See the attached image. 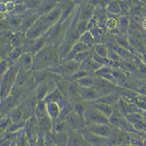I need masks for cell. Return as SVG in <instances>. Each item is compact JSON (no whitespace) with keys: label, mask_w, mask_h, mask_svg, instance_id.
Returning <instances> with one entry per match:
<instances>
[{"label":"cell","mask_w":146,"mask_h":146,"mask_svg":"<svg viewBox=\"0 0 146 146\" xmlns=\"http://www.w3.org/2000/svg\"><path fill=\"white\" fill-rule=\"evenodd\" d=\"M67 146H90L80 131L71 130L68 134Z\"/></svg>","instance_id":"cell-9"},{"label":"cell","mask_w":146,"mask_h":146,"mask_svg":"<svg viewBox=\"0 0 146 146\" xmlns=\"http://www.w3.org/2000/svg\"><path fill=\"white\" fill-rule=\"evenodd\" d=\"M63 97V93L60 90L56 87L52 91H50L46 97L43 101L46 103L53 102H60Z\"/></svg>","instance_id":"cell-19"},{"label":"cell","mask_w":146,"mask_h":146,"mask_svg":"<svg viewBox=\"0 0 146 146\" xmlns=\"http://www.w3.org/2000/svg\"><path fill=\"white\" fill-rule=\"evenodd\" d=\"M29 72L22 68L18 70L15 81L18 86H22L27 83V81L29 79Z\"/></svg>","instance_id":"cell-21"},{"label":"cell","mask_w":146,"mask_h":146,"mask_svg":"<svg viewBox=\"0 0 146 146\" xmlns=\"http://www.w3.org/2000/svg\"><path fill=\"white\" fill-rule=\"evenodd\" d=\"M86 106H85L84 104L81 103H77L74 107L73 111L84 118V115L86 112Z\"/></svg>","instance_id":"cell-36"},{"label":"cell","mask_w":146,"mask_h":146,"mask_svg":"<svg viewBox=\"0 0 146 146\" xmlns=\"http://www.w3.org/2000/svg\"><path fill=\"white\" fill-rule=\"evenodd\" d=\"M46 113L52 119H58L62 112V105L60 102H53L46 103Z\"/></svg>","instance_id":"cell-12"},{"label":"cell","mask_w":146,"mask_h":146,"mask_svg":"<svg viewBox=\"0 0 146 146\" xmlns=\"http://www.w3.org/2000/svg\"><path fill=\"white\" fill-rule=\"evenodd\" d=\"M56 57L57 54L53 46H45L34 55L33 69L40 70L52 67Z\"/></svg>","instance_id":"cell-1"},{"label":"cell","mask_w":146,"mask_h":146,"mask_svg":"<svg viewBox=\"0 0 146 146\" xmlns=\"http://www.w3.org/2000/svg\"><path fill=\"white\" fill-rule=\"evenodd\" d=\"M50 89V85L46 82L40 84L36 91V97L37 98V100H44L48 93L54 88L52 90Z\"/></svg>","instance_id":"cell-18"},{"label":"cell","mask_w":146,"mask_h":146,"mask_svg":"<svg viewBox=\"0 0 146 146\" xmlns=\"http://www.w3.org/2000/svg\"><path fill=\"white\" fill-rule=\"evenodd\" d=\"M10 146H17V145L15 143H14V142H12Z\"/></svg>","instance_id":"cell-40"},{"label":"cell","mask_w":146,"mask_h":146,"mask_svg":"<svg viewBox=\"0 0 146 146\" xmlns=\"http://www.w3.org/2000/svg\"><path fill=\"white\" fill-rule=\"evenodd\" d=\"M89 20H84V19H80L78 21L77 26H76V29L79 32L80 35L82 34L86 33L88 29V24Z\"/></svg>","instance_id":"cell-30"},{"label":"cell","mask_w":146,"mask_h":146,"mask_svg":"<svg viewBox=\"0 0 146 146\" xmlns=\"http://www.w3.org/2000/svg\"><path fill=\"white\" fill-rule=\"evenodd\" d=\"M65 121L72 130L80 131L86 127L84 118L74 111L67 114Z\"/></svg>","instance_id":"cell-4"},{"label":"cell","mask_w":146,"mask_h":146,"mask_svg":"<svg viewBox=\"0 0 146 146\" xmlns=\"http://www.w3.org/2000/svg\"><path fill=\"white\" fill-rule=\"evenodd\" d=\"M90 104L102 114L105 115L108 118H110L114 112L113 107L111 105L104 102L95 101L93 102Z\"/></svg>","instance_id":"cell-16"},{"label":"cell","mask_w":146,"mask_h":146,"mask_svg":"<svg viewBox=\"0 0 146 146\" xmlns=\"http://www.w3.org/2000/svg\"><path fill=\"white\" fill-rule=\"evenodd\" d=\"M59 146V145H56V146Z\"/></svg>","instance_id":"cell-41"},{"label":"cell","mask_w":146,"mask_h":146,"mask_svg":"<svg viewBox=\"0 0 146 146\" xmlns=\"http://www.w3.org/2000/svg\"><path fill=\"white\" fill-rule=\"evenodd\" d=\"M57 125L55 126V130L58 133H62L66 129L67 126H68L66 121H60L56 124Z\"/></svg>","instance_id":"cell-37"},{"label":"cell","mask_w":146,"mask_h":146,"mask_svg":"<svg viewBox=\"0 0 146 146\" xmlns=\"http://www.w3.org/2000/svg\"><path fill=\"white\" fill-rule=\"evenodd\" d=\"M26 15L22 18L21 30L23 31L27 32L40 18L37 13H25Z\"/></svg>","instance_id":"cell-13"},{"label":"cell","mask_w":146,"mask_h":146,"mask_svg":"<svg viewBox=\"0 0 146 146\" xmlns=\"http://www.w3.org/2000/svg\"><path fill=\"white\" fill-rule=\"evenodd\" d=\"M92 58L97 63L99 64L101 66H106L107 64L110 62V59L108 58H105L103 57H101L95 51L92 55Z\"/></svg>","instance_id":"cell-28"},{"label":"cell","mask_w":146,"mask_h":146,"mask_svg":"<svg viewBox=\"0 0 146 146\" xmlns=\"http://www.w3.org/2000/svg\"><path fill=\"white\" fill-rule=\"evenodd\" d=\"M9 117L12 120L13 123H19L24 117V111L20 106H17L11 112Z\"/></svg>","instance_id":"cell-22"},{"label":"cell","mask_w":146,"mask_h":146,"mask_svg":"<svg viewBox=\"0 0 146 146\" xmlns=\"http://www.w3.org/2000/svg\"><path fill=\"white\" fill-rule=\"evenodd\" d=\"M8 24L11 25V27H21L22 25V18L12 16L11 17H9L8 20Z\"/></svg>","instance_id":"cell-32"},{"label":"cell","mask_w":146,"mask_h":146,"mask_svg":"<svg viewBox=\"0 0 146 146\" xmlns=\"http://www.w3.org/2000/svg\"><path fill=\"white\" fill-rule=\"evenodd\" d=\"M52 27L40 17L33 26L25 33L26 37L28 39L36 40L48 33Z\"/></svg>","instance_id":"cell-3"},{"label":"cell","mask_w":146,"mask_h":146,"mask_svg":"<svg viewBox=\"0 0 146 146\" xmlns=\"http://www.w3.org/2000/svg\"><path fill=\"white\" fill-rule=\"evenodd\" d=\"M96 81V78L90 75H86L80 79L77 80L76 82L82 87H94Z\"/></svg>","instance_id":"cell-24"},{"label":"cell","mask_w":146,"mask_h":146,"mask_svg":"<svg viewBox=\"0 0 146 146\" xmlns=\"http://www.w3.org/2000/svg\"><path fill=\"white\" fill-rule=\"evenodd\" d=\"M65 26L66 25L64 23H61L60 21L54 24L47 33V40L49 39L51 41H55L59 40L64 33L65 30H66Z\"/></svg>","instance_id":"cell-11"},{"label":"cell","mask_w":146,"mask_h":146,"mask_svg":"<svg viewBox=\"0 0 146 146\" xmlns=\"http://www.w3.org/2000/svg\"><path fill=\"white\" fill-rule=\"evenodd\" d=\"M95 52L100 56L108 58V49L102 44H96L94 46Z\"/></svg>","instance_id":"cell-26"},{"label":"cell","mask_w":146,"mask_h":146,"mask_svg":"<svg viewBox=\"0 0 146 146\" xmlns=\"http://www.w3.org/2000/svg\"><path fill=\"white\" fill-rule=\"evenodd\" d=\"M84 119L86 126L94 124H110L109 118L91 104L86 106Z\"/></svg>","instance_id":"cell-2"},{"label":"cell","mask_w":146,"mask_h":146,"mask_svg":"<svg viewBox=\"0 0 146 146\" xmlns=\"http://www.w3.org/2000/svg\"><path fill=\"white\" fill-rule=\"evenodd\" d=\"M73 2H74L76 5H78L82 2L83 0H72Z\"/></svg>","instance_id":"cell-39"},{"label":"cell","mask_w":146,"mask_h":146,"mask_svg":"<svg viewBox=\"0 0 146 146\" xmlns=\"http://www.w3.org/2000/svg\"><path fill=\"white\" fill-rule=\"evenodd\" d=\"M95 8L90 4H86L80 9V19L90 20L93 17Z\"/></svg>","instance_id":"cell-20"},{"label":"cell","mask_w":146,"mask_h":146,"mask_svg":"<svg viewBox=\"0 0 146 146\" xmlns=\"http://www.w3.org/2000/svg\"><path fill=\"white\" fill-rule=\"evenodd\" d=\"M84 138L90 146H107V139L99 136L87 130L86 128L80 130Z\"/></svg>","instance_id":"cell-7"},{"label":"cell","mask_w":146,"mask_h":146,"mask_svg":"<svg viewBox=\"0 0 146 146\" xmlns=\"http://www.w3.org/2000/svg\"><path fill=\"white\" fill-rule=\"evenodd\" d=\"M95 39L94 38L93 35L89 31H86V33L82 34L80 37L79 41H80L86 44L89 48L95 46Z\"/></svg>","instance_id":"cell-23"},{"label":"cell","mask_w":146,"mask_h":146,"mask_svg":"<svg viewBox=\"0 0 146 146\" xmlns=\"http://www.w3.org/2000/svg\"><path fill=\"white\" fill-rule=\"evenodd\" d=\"M59 6L58 0H42L40 6L37 8V13L41 17L50 13Z\"/></svg>","instance_id":"cell-10"},{"label":"cell","mask_w":146,"mask_h":146,"mask_svg":"<svg viewBox=\"0 0 146 146\" xmlns=\"http://www.w3.org/2000/svg\"><path fill=\"white\" fill-rule=\"evenodd\" d=\"M107 11L110 13L119 14L121 12V9L119 3L117 1H112L110 2L106 7Z\"/></svg>","instance_id":"cell-27"},{"label":"cell","mask_w":146,"mask_h":146,"mask_svg":"<svg viewBox=\"0 0 146 146\" xmlns=\"http://www.w3.org/2000/svg\"><path fill=\"white\" fill-rule=\"evenodd\" d=\"M90 55V51H89V50H86L77 54L74 60L77 62L80 63L82 61L86 59V58L88 57Z\"/></svg>","instance_id":"cell-33"},{"label":"cell","mask_w":146,"mask_h":146,"mask_svg":"<svg viewBox=\"0 0 146 146\" xmlns=\"http://www.w3.org/2000/svg\"><path fill=\"white\" fill-rule=\"evenodd\" d=\"M62 15V7H56L50 13L41 17V18L47 23L52 26L60 21Z\"/></svg>","instance_id":"cell-14"},{"label":"cell","mask_w":146,"mask_h":146,"mask_svg":"<svg viewBox=\"0 0 146 146\" xmlns=\"http://www.w3.org/2000/svg\"><path fill=\"white\" fill-rule=\"evenodd\" d=\"M21 58V68L24 70L30 72L33 68L34 56L31 52L23 54Z\"/></svg>","instance_id":"cell-17"},{"label":"cell","mask_w":146,"mask_h":146,"mask_svg":"<svg viewBox=\"0 0 146 146\" xmlns=\"http://www.w3.org/2000/svg\"><path fill=\"white\" fill-rule=\"evenodd\" d=\"M13 122L9 115L4 116L1 120V133H5L6 131L13 124Z\"/></svg>","instance_id":"cell-25"},{"label":"cell","mask_w":146,"mask_h":146,"mask_svg":"<svg viewBox=\"0 0 146 146\" xmlns=\"http://www.w3.org/2000/svg\"><path fill=\"white\" fill-rule=\"evenodd\" d=\"M80 97L84 101L93 102L101 97L98 90L94 87H82L80 86Z\"/></svg>","instance_id":"cell-8"},{"label":"cell","mask_w":146,"mask_h":146,"mask_svg":"<svg viewBox=\"0 0 146 146\" xmlns=\"http://www.w3.org/2000/svg\"><path fill=\"white\" fill-rule=\"evenodd\" d=\"M117 22L114 19H110L106 21L107 27L109 29H113L117 25Z\"/></svg>","instance_id":"cell-38"},{"label":"cell","mask_w":146,"mask_h":146,"mask_svg":"<svg viewBox=\"0 0 146 146\" xmlns=\"http://www.w3.org/2000/svg\"><path fill=\"white\" fill-rule=\"evenodd\" d=\"M111 125L110 124H94L86 126V129L99 136L108 139L114 132Z\"/></svg>","instance_id":"cell-5"},{"label":"cell","mask_w":146,"mask_h":146,"mask_svg":"<svg viewBox=\"0 0 146 146\" xmlns=\"http://www.w3.org/2000/svg\"><path fill=\"white\" fill-rule=\"evenodd\" d=\"M80 63L73 60L62 63L59 66H55L54 70L58 74L71 76L73 74L80 69Z\"/></svg>","instance_id":"cell-6"},{"label":"cell","mask_w":146,"mask_h":146,"mask_svg":"<svg viewBox=\"0 0 146 146\" xmlns=\"http://www.w3.org/2000/svg\"><path fill=\"white\" fill-rule=\"evenodd\" d=\"M22 54H23L21 53V50L20 48L16 47V48H14L13 51L9 54V57L11 60H16L20 58Z\"/></svg>","instance_id":"cell-34"},{"label":"cell","mask_w":146,"mask_h":146,"mask_svg":"<svg viewBox=\"0 0 146 146\" xmlns=\"http://www.w3.org/2000/svg\"><path fill=\"white\" fill-rule=\"evenodd\" d=\"M118 25L121 31L126 33L129 27V20L126 17H121L118 20Z\"/></svg>","instance_id":"cell-29"},{"label":"cell","mask_w":146,"mask_h":146,"mask_svg":"<svg viewBox=\"0 0 146 146\" xmlns=\"http://www.w3.org/2000/svg\"><path fill=\"white\" fill-rule=\"evenodd\" d=\"M27 12V5L24 3H18L15 5L13 13L15 15H20L25 13Z\"/></svg>","instance_id":"cell-31"},{"label":"cell","mask_w":146,"mask_h":146,"mask_svg":"<svg viewBox=\"0 0 146 146\" xmlns=\"http://www.w3.org/2000/svg\"><path fill=\"white\" fill-rule=\"evenodd\" d=\"M76 10V4L71 0L68 1L66 4H65L62 7V15L60 21L63 23L71 17L73 13Z\"/></svg>","instance_id":"cell-15"},{"label":"cell","mask_w":146,"mask_h":146,"mask_svg":"<svg viewBox=\"0 0 146 146\" xmlns=\"http://www.w3.org/2000/svg\"><path fill=\"white\" fill-rule=\"evenodd\" d=\"M9 62L6 60H2L1 63V74L2 78L10 70Z\"/></svg>","instance_id":"cell-35"}]
</instances>
